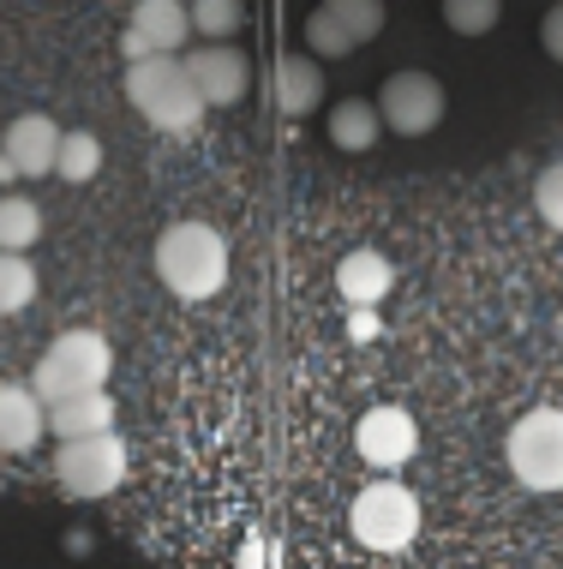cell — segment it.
Wrapping results in <instances>:
<instances>
[{"mask_svg": "<svg viewBox=\"0 0 563 569\" xmlns=\"http://www.w3.org/2000/svg\"><path fill=\"white\" fill-rule=\"evenodd\" d=\"M127 102L139 109V120H150L157 132H174L187 138L198 132L204 120V90L187 72V54H144V60H127Z\"/></svg>", "mask_w": 563, "mask_h": 569, "instance_id": "cell-1", "label": "cell"}, {"mask_svg": "<svg viewBox=\"0 0 563 569\" xmlns=\"http://www.w3.org/2000/svg\"><path fill=\"white\" fill-rule=\"evenodd\" d=\"M157 276L174 300H210L228 282V240L210 222H169L157 234Z\"/></svg>", "mask_w": 563, "mask_h": 569, "instance_id": "cell-2", "label": "cell"}, {"mask_svg": "<svg viewBox=\"0 0 563 569\" xmlns=\"http://www.w3.org/2000/svg\"><path fill=\"white\" fill-rule=\"evenodd\" d=\"M114 372V348L102 330H60L49 348H42L37 372H30V390L42 396V408L49 402H67V396H84V390H102Z\"/></svg>", "mask_w": 563, "mask_h": 569, "instance_id": "cell-3", "label": "cell"}, {"mask_svg": "<svg viewBox=\"0 0 563 569\" xmlns=\"http://www.w3.org/2000/svg\"><path fill=\"white\" fill-rule=\"evenodd\" d=\"M348 528L366 551H408L420 540V498L402 480H372L348 510Z\"/></svg>", "mask_w": 563, "mask_h": 569, "instance_id": "cell-4", "label": "cell"}, {"mask_svg": "<svg viewBox=\"0 0 563 569\" xmlns=\"http://www.w3.org/2000/svg\"><path fill=\"white\" fill-rule=\"evenodd\" d=\"M504 461L527 491H563V408H534L510 426Z\"/></svg>", "mask_w": 563, "mask_h": 569, "instance_id": "cell-5", "label": "cell"}, {"mask_svg": "<svg viewBox=\"0 0 563 569\" xmlns=\"http://www.w3.org/2000/svg\"><path fill=\"white\" fill-rule=\"evenodd\" d=\"M54 480L67 498H109V491H120V480H127V443H120V432H90V438H67L54 450Z\"/></svg>", "mask_w": 563, "mask_h": 569, "instance_id": "cell-6", "label": "cell"}, {"mask_svg": "<svg viewBox=\"0 0 563 569\" xmlns=\"http://www.w3.org/2000/svg\"><path fill=\"white\" fill-rule=\"evenodd\" d=\"M450 109V97H444V84L432 79V72H390L384 90H378V114H384V132L395 138H425V132H438V120H444Z\"/></svg>", "mask_w": 563, "mask_h": 569, "instance_id": "cell-7", "label": "cell"}, {"mask_svg": "<svg viewBox=\"0 0 563 569\" xmlns=\"http://www.w3.org/2000/svg\"><path fill=\"white\" fill-rule=\"evenodd\" d=\"M354 450L360 461H372V468H402V461H414L420 450V426L408 408H366L354 426Z\"/></svg>", "mask_w": 563, "mask_h": 569, "instance_id": "cell-8", "label": "cell"}, {"mask_svg": "<svg viewBox=\"0 0 563 569\" xmlns=\"http://www.w3.org/2000/svg\"><path fill=\"white\" fill-rule=\"evenodd\" d=\"M187 72L198 79L210 109H234L252 84V60L234 42H198V49H187Z\"/></svg>", "mask_w": 563, "mask_h": 569, "instance_id": "cell-9", "label": "cell"}, {"mask_svg": "<svg viewBox=\"0 0 563 569\" xmlns=\"http://www.w3.org/2000/svg\"><path fill=\"white\" fill-rule=\"evenodd\" d=\"M187 37H192V19L180 0H139L127 19V60H144V54H187Z\"/></svg>", "mask_w": 563, "mask_h": 569, "instance_id": "cell-10", "label": "cell"}, {"mask_svg": "<svg viewBox=\"0 0 563 569\" xmlns=\"http://www.w3.org/2000/svg\"><path fill=\"white\" fill-rule=\"evenodd\" d=\"M54 150H60V127L49 114H19L7 132H0V157L19 168L24 180L54 174Z\"/></svg>", "mask_w": 563, "mask_h": 569, "instance_id": "cell-11", "label": "cell"}, {"mask_svg": "<svg viewBox=\"0 0 563 569\" xmlns=\"http://www.w3.org/2000/svg\"><path fill=\"white\" fill-rule=\"evenodd\" d=\"M49 432V408L30 383H0V456H24L37 450Z\"/></svg>", "mask_w": 563, "mask_h": 569, "instance_id": "cell-12", "label": "cell"}, {"mask_svg": "<svg viewBox=\"0 0 563 569\" xmlns=\"http://www.w3.org/2000/svg\"><path fill=\"white\" fill-rule=\"evenodd\" d=\"M390 282H395V270L378 246H354V252L336 258V295L348 306H378L390 295Z\"/></svg>", "mask_w": 563, "mask_h": 569, "instance_id": "cell-13", "label": "cell"}, {"mask_svg": "<svg viewBox=\"0 0 563 569\" xmlns=\"http://www.w3.org/2000/svg\"><path fill=\"white\" fill-rule=\"evenodd\" d=\"M324 102V67L318 54H282L277 60V114L282 120H306Z\"/></svg>", "mask_w": 563, "mask_h": 569, "instance_id": "cell-14", "label": "cell"}, {"mask_svg": "<svg viewBox=\"0 0 563 569\" xmlns=\"http://www.w3.org/2000/svg\"><path fill=\"white\" fill-rule=\"evenodd\" d=\"M49 432L67 438H90V432H114V396L109 390H84L67 402H49Z\"/></svg>", "mask_w": 563, "mask_h": 569, "instance_id": "cell-15", "label": "cell"}, {"mask_svg": "<svg viewBox=\"0 0 563 569\" xmlns=\"http://www.w3.org/2000/svg\"><path fill=\"white\" fill-rule=\"evenodd\" d=\"M378 132H384V114H378V102H366V97H342L336 109H330V144L348 150V157L372 150Z\"/></svg>", "mask_w": 563, "mask_h": 569, "instance_id": "cell-16", "label": "cell"}, {"mask_svg": "<svg viewBox=\"0 0 563 569\" xmlns=\"http://www.w3.org/2000/svg\"><path fill=\"white\" fill-rule=\"evenodd\" d=\"M97 168H102V138H97V132H60L54 174L67 180V187H84V180H97Z\"/></svg>", "mask_w": 563, "mask_h": 569, "instance_id": "cell-17", "label": "cell"}, {"mask_svg": "<svg viewBox=\"0 0 563 569\" xmlns=\"http://www.w3.org/2000/svg\"><path fill=\"white\" fill-rule=\"evenodd\" d=\"M37 240H42V210L24 192H7L0 198V252H30Z\"/></svg>", "mask_w": 563, "mask_h": 569, "instance_id": "cell-18", "label": "cell"}, {"mask_svg": "<svg viewBox=\"0 0 563 569\" xmlns=\"http://www.w3.org/2000/svg\"><path fill=\"white\" fill-rule=\"evenodd\" d=\"M187 19H192V37H210V42L240 37V24H247V0H192Z\"/></svg>", "mask_w": 563, "mask_h": 569, "instance_id": "cell-19", "label": "cell"}, {"mask_svg": "<svg viewBox=\"0 0 563 569\" xmlns=\"http://www.w3.org/2000/svg\"><path fill=\"white\" fill-rule=\"evenodd\" d=\"M37 300V270H30L24 252H0V318L7 312H24Z\"/></svg>", "mask_w": 563, "mask_h": 569, "instance_id": "cell-20", "label": "cell"}, {"mask_svg": "<svg viewBox=\"0 0 563 569\" xmlns=\"http://www.w3.org/2000/svg\"><path fill=\"white\" fill-rule=\"evenodd\" d=\"M318 7H324L354 42H372L378 30H384V0H318Z\"/></svg>", "mask_w": 563, "mask_h": 569, "instance_id": "cell-21", "label": "cell"}, {"mask_svg": "<svg viewBox=\"0 0 563 569\" xmlns=\"http://www.w3.org/2000/svg\"><path fill=\"white\" fill-rule=\"evenodd\" d=\"M504 19V0H444V24L455 37H485Z\"/></svg>", "mask_w": 563, "mask_h": 569, "instance_id": "cell-22", "label": "cell"}, {"mask_svg": "<svg viewBox=\"0 0 563 569\" xmlns=\"http://www.w3.org/2000/svg\"><path fill=\"white\" fill-rule=\"evenodd\" d=\"M306 49H312L318 60H348V54H354V49H360V42H354V37H348V30H342L336 19H330V12H324V7H318V12H312V19H306Z\"/></svg>", "mask_w": 563, "mask_h": 569, "instance_id": "cell-23", "label": "cell"}, {"mask_svg": "<svg viewBox=\"0 0 563 569\" xmlns=\"http://www.w3.org/2000/svg\"><path fill=\"white\" fill-rule=\"evenodd\" d=\"M534 210H540V222L563 228V162L540 168V180H534Z\"/></svg>", "mask_w": 563, "mask_h": 569, "instance_id": "cell-24", "label": "cell"}, {"mask_svg": "<svg viewBox=\"0 0 563 569\" xmlns=\"http://www.w3.org/2000/svg\"><path fill=\"white\" fill-rule=\"evenodd\" d=\"M540 42H545V54H552L557 67H563V0H557L552 12H545V24H540Z\"/></svg>", "mask_w": 563, "mask_h": 569, "instance_id": "cell-25", "label": "cell"}, {"mask_svg": "<svg viewBox=\"0 0 563 569\" xmlns=\"http://www.w3.org/2000/svg\"><path fill=\"white\" fill-rule=\"evenodd\" d=\"M240 569H264V546H258V540L247 546V558H240Z\"/></svg>", "mask_w": 563, "mask_h": 569, "instance_id": "cell-26", "label": "cell"}, {"mask_svg": "<svg viewBox=\"0 0 563 569\" xmlns=\"http://www.w3.org/2000/svg\"><path fill=\"white\" fill-rule=\"evenodd\" d=\"M0 180H19V168H12L7 157H0Z\"/></svg>", "mask_w": 563, "mask_h": 569, "instance_id": "cell-27", "label": "cell"}]
</instances>
